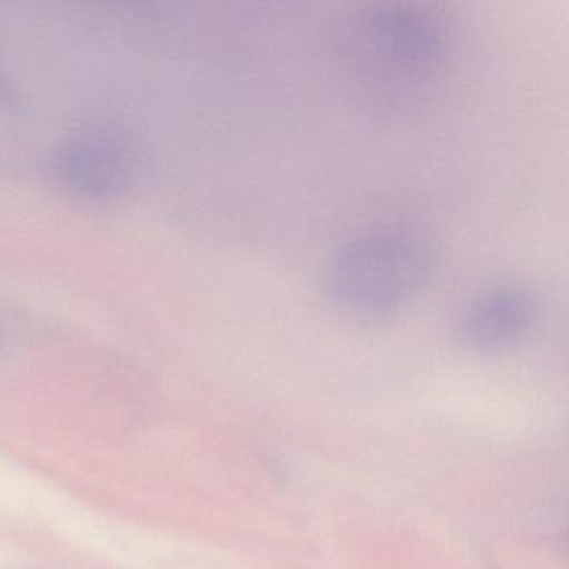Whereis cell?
<instances>
[{
    "label": "cell",
    "instance_id": "4",
    "mask_svg": "<svg viewBox=\"0 0 569 569\" xmlns=\"http://www.w3.org/2000/svg\"><path fill=\"white\" fill-rule=\"evenodd\" d=\"M132 161L124 139L109 132H92L66 148L59 168L72 188L102 196L111 194L129 181Z\"/></svg>",
    "mask_w": 569,
    "mask_h": 569
},
{
    "label": "cell",
    "instance_id": "2",
    "mask_svg": "<svg viewBox=\"0 0 569 569\" xmlns=\"http://www.w3.org/2000/svg\"><path fill=\"white\" fill-rule=\"evenodd\" d=\"M432 259L419 239L371 232L338 246L322 268V291L332 306L358 318H386L418 298Z\"/></svg>",
    "mask_w": 569,
    "mask_h": 569
},
{
    "label": "cell",
    "instance_id": "1",
    "mask_svg": "<svg viewBox=\"0 0 569 569\" xmlns=\"http://www.w3.org/2000/svg\"><path fill=\"white\" fill-rule=\"evenodd\" d=\"M451 32L441 12L416 2L366 6L342 31L352 84L378 104L418 101L441 79Z\"/></svg>",
    "mask_w": 569,
    "mask_h": 569
},
{
    "label": "cell",
    "instance_id": "3",
    "mask_svg": "<svg viewBox=\"0 0 569 569\" xmlns=\"http://www.w3.org/2000/svg\"><path fill=\"white\" fill-rule=\"evenodd\" d=\"M541 305L532 289L505 284L488 289L462 308L456 336L469 351L491 355L515 348L538 325Z\"/></svg>",
    "mask_w": 569,
    "mask_h": 569
}]
</instances>
